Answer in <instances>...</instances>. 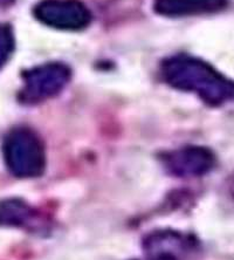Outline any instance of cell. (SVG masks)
Instances as JSON below:
<instances>
[{
    "label": "cell",
    "instance_id": "cell-1",
    "mask_svg": "<svg viewBox=\"0 0 234 260\" xmlns=\"http://www.w3.org/2000/svg\"><path fill=\"white\" fill-rule=\"evenodd\" d=\"M162 75L171 87L198 95L209 106L234 101V81L193 56L169 58L162 64Z\"/></svg>",
    "mask_w": 234,
    "mask_h": 260
},
{
    "label": "cell",
    "instance_id": "cell-2",
    "mask_svg": "<svg viewBox=\"0 0 234 260\" xmlns=\"http://www.w3.org/2000/svg\"><path fill=\"white\" fill-rule=\"evenodd\" d=\"M3 152L7 169L17 177L33 178L44 174L45 148L33 130L17 128L10 132L4 141Z\"/></svg>",
    "mask_w": 234,
    "mask_h": 260
},
{
    "label": "cell",
    "instance_id": "cell-3",
    "mask_svg": "<svg viewBox=\"0 0 234 260\" xmlns=\"http://www.w3.org/2000/svg\"><path fill=\"white\" fill-rule=\"evenodd\" d=\"M22 80L19 99L25 105H37L64 89L71 80V70L63 63H45L25 72Z\"/></svg>",
    "mask_w": 234,
    "mask_h": 260
},
{
    "label": "cell",
    "instance_id": "cell-4",
    "mask_svg": "<svg viewBox=\"0 0 234 260\" xmlns=\"http://www.w3.org/2000/svg\"><path fill=\"white\" fill-rule=\"evenodd\" d=\"M34 15L42 24L64 30L82 29L91 20L89 10L80 0H41Z\"/></svg>",
    "mask_w": 234,
    "mask_h": 260
},
{
    "label": "cell",
    "instance_id": "cell-5",
    "mask_svg": "<svg viewBox=\"0 0 234 260\" xmlns=\"http://www.w3.org/2000/svg\"><path fill=\"white\" fill-rule=\"evenodd\" d=\"M169 174L176 177H200L213 169L216 157L210 149L198 145H187L169 151L162 157Z\"/></svg>",
    "mask_w": 234,
    "mask_h": 260
},
{
    "label": "cell",
    "instance_id": "cell-6",
    "mask_svg": "<svg viewBox=\"0 0 234 260\" xmlns=\"http://www.w3.org/2000/svg\"><path fill=\"white\" fill-rule=\"evenodd\" d=\"M193 237L176 231H157L144 240L148 260H190L197 253Z\"/></svg>",
    "mask_w": 234,
    "mask_h": 260
},
{
    "label": "cell",
    "instance_id": "cell-7",
    "mask_svg": "<svg viewBox=\"0 0 234 260\" xmlns=\"http://www.w3.org/2000/svg\"><path fill=\"white\" fill-rule=\"evenodd\" d=\"M227 6V0H156L157 13L165 17H190L214 13Z\"/></svg>",
    "mask_w": 234,
    "mask_h": 260
},
{
    "label": "cell",
    "instance_id": "cell-8",
    "mask_svg": "<svg viewBox=\"0 0 234 260\" xmlns=\"http://www.w3.org/2000/svg\"><path fill=\"white\" fill-rule=\"evenodd\" d=\"M36 213L24 202L12 200L6 201L0 205V224L14 225V226H24L30 225L34 220Z\"/></svg>",
    "mask_w": 234,
    "mask_h": 260
},
{
    "label": "cell",
    "instance_id": "cell-9",
    "mask_svg": "<svg viewBox=\"0 0 234 260\" xmlns=\"http://www.w3.org/2000/svg\"><path fill=\"white\" fill-rule=\"evenodd\" d=\"M14 39L12 29L5 24H0V68L12 54Z\"/></svg>",
    "mask_w": 234,
    "mask_h": 260
},
{
    "label": "cell",
    "instance_id": "cell-10",
    "mask_svg": "<svg viewBox=\"0 0 234 260\" xmlns=\"http://www.w3.org/2000/svg\"><path fill=\"white\" fill-rule=\"evenodd\" d=\"M14 2L15 0H0V9H2V7H7L12 5Z\"/></svg>",
    "mask_w": 234,
    "mask_h": 260
},
{
    "label": "cell",
    "instance_id": "cell-11",
    "mask_svg": "<svg viewBox=\"0 0 234 260\" xmlns=\"http://www.w3.org/2000/svg\"><path fill=\"white\" fill-rule=\"evenodd\" d=\"M229 193H231V196H232V198L234 200V177L232 178L231 184H229Z\"/></svg>",
    "mask_w": 234,
    "mask_h": 260
}]
</instances>
